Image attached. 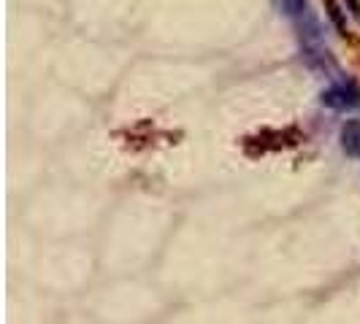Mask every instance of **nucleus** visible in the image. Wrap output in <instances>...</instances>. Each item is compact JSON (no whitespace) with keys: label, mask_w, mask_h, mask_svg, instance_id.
Returning <instances> with one entry per match:
<instances>
[{"label":"nucleus","mask_w":360,"mask_h":324,"mask_svg":"<svg viewBox=\"0 0 360 324\" xmlns=\"http://www.w3.org/2000/svg\"><path fill=\"white\" fill-rule=\"evenodd\" d=\"M274 3H276V8H279L285 17L292 19V22H295V19H301L309 11L307 0H274Z\"/></svg>","instance_id":"4"},{"label":"nucleus","mask_w":360,"mask_h":324,"mask_svg":"<svg viewBox=\"0 0 360 324\" xmlns=\"http://www.w3.org/2000/svg\"><path fill=\"white\" fill-rule=\"evenodd\" d=\"M344 3H349V11H352L355 17H360V3H358V0H344Z\"/></svg>","instance_id":"6"},{"label":"nucleus","mask_w":360,"mask_h":324,"mask_svg":"<svg viewBox=\"0 0 360 324\" xmlns=\"http://www.w3.org/2000/svg\"><path fill=\"white\" fill-rule=\"evenodd\" d=\"M320 103L330 111H349L360 106V87L352 79H342L320 92Z\"/></svg>","instance_id":"1"},{"label":"nucleus","mask_w":360,"mask_h":324,"mask_svg":"<svg viewBox=\"0 0 360 324\" xmlns=\"http://www.w3.org/2000/svg\"><path fill=\"white\" fill-rule=\"evenodd\" d=\"M328 8H330V11H328V14H330V19H333V22H336V27H339V30H347V19H344V14H342V8H339V6H336V3H333V0H330V3H328Z\"/></svg>","instance_id":"5"},{"label":"nucleus","mask_w":360,"mask_h":324,"mask_svg":"<svg viewBox=\"0 0 360 324\" xmlns=\"http://www.w3.org/2000/svg\"><path fill=\"white\" fill-rule=\"evenodd\" d=\"M339 141L347 157H355L360 160V119H347L339 133Z\"/></svg>","instance_id":"3"},{"label":"nucleus","mask_w":360,"mask_h":324,"mask_svg":"<svg viewBox=\"0 0 360 324\" xmlns=\"http://www.w3.org/2000/svg\"><path fill=\"white\" fill-rule=\"evenodd\" d=\"M301 57H304L307 68L323 73V76L333 71V60H330L328 49H323V43H301Z\"/></svg>","instance_id":"2"}]
</instances>
